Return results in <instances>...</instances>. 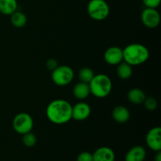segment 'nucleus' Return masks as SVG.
<instances>
[{"label": "nucleus", "instance_id": "obj_13", "mask_svg": "<svg viewBox=\"0 0 161 161\" xmlns=\"http://www.w3.org/2000/svg\"><path fill=\"white\" fill-rule=\"evenodd\" d=\"M113 119L119 124H124L130 119V114L128 108L123 105H117L115 107L112 113Z\"/></svg>", "mask_w": 161, "mask_h": 161}, {"label": "nucleus", "instance_id": "obj_14", "mask_svg": "<svg viewBox=\"0 0 161 161\" xmlns=\"http://www.w3.org/2000/svg\"><path fill=\"white\" fill-rule=\"evenodd\" d=\"M72 94L74 97L78 100L83 101L86 99L91 94L89 83H83V82L76 83L72 90Z\"/></svg>", "mask_w": 161, "mask_h": 161}, {"label": "nucleus", "instance_id": "obj_24", "mask_svg": "<svg viewBox=\"0 0 161 161\" xmlns=\"http://www.w3.org/2000/svg\"><path fill=\"white\" fill-rule=\"evenodd\" d=\"M46 65H47V69H50V70H51V71H53V69H55L57 67H58V62H57L56 60L49 59L48 61H47V63H46Z\"/></svg>", "mask_w": 161, "mask_h": 161}, {"label": "nucleus", "instance_id": "obj_18", "mask_svg": "<svg viewBox=\"0 0 161 161\" xmlns=\"http://www.w3.org/2000/svg\"><path fill=\"white\" fill-rule=\"evenodd\" d=\"M27 17L23 12L15 11L10 15V22L15 28H22L27 24Z\"/></svg>", "mask_w": 161, "mask_h": 161}, {"label": "nucleus", "instance_id": "obj_5", "mask_svg": "<svg viewBox=\"0 0 161 161\" xmlns=\"http://www.w3.org/2000/svg\"><path fill=\"white\" fill-rule=\"evenodd\" d=\"M74 71L68 65H58L52 71V81L59 86L69 85L73 80Z\"/></svg>", "mask_w": 161, "mask_h": 161}, {"label": "nucleus", "instance_id": "obj_10", "mask_svg": "<svg viewBox=\"0 0 161 161\" xmlns=\"http://www.w3.org/2000/svg\"><path fill=\"white\" fill-rule=\"evenodd\" d=\"M91 113V108L87 103L80 102L72 106V119L76 121L86 120Z\"/></svg>", "mask_w": 161, "mask_h": 161}, {"label": "nucleus", "instance_id": "obj_20", "mask_svg": "<svg viewBox=\"0 0 161 161\" xmlns=\"http://www.w3.org/2000/svg\"><path fill=\"white\" fill-rule=\"evenodd\" d=\"M22 142H23V144L26 147H33L34 146H36V142H37V138H36V135L33 134L31 131L28 132V133L23 135V137H22Z\"/></svg>", "mask_w": 161, "mask_h": 161}, {"label": "nucleus", "instance_id": "obj_4", "mask_svg": "<svg viewBox=\"0 0 161 161\" xmlns=\"http://www.w3.org/2000/svg\"><path fill=\"white\" fill-rule=\"evenodd\" d=\"M87 13L94 20H103L108 17L109 6L105 0H91L87 5Z\"/></svg>", "mask_w": 161, "mask_h": 161}, {"label": "nucleus", "instance_id": "obj_8", "mask_svg": "<svg viewBox=\"0 0 161 161\" xmlns=\"http://www.w3.org/2000/svg\"><path fill=\"white\" fill-rule=\"evenodd\" d=\"M146 142L148 147L153 152L161 151V128L160 127H153L148 131Z\"/></svg>", "mask_w": 161, "mask_h": 161}, {"label": "nucleus", "instance_id": "obj_1", "mask_svg": "<svg viewBox=\"0 0 161 161\" xmlns=\"http://www.w3.org/2000/svg\"><path fill=\"white\" fill-rule=\"evenodd\" d=\"M72 105L64 99H55L47 107L46 114L49 120L54 124L61 125L72 119Z\"/></svg>", "mask_w": 161, "mask_h": 161}, {"label": "nucleus", "instance_id": "obj_23", "mask_svg": "<svg viewBox=\"0 0 161 161\" xmlns=\"http://www.w3.org/2000/svg\"><path fill=\"white\" fill-rule=\"evenodd\" d=\"M142 3L146 6V8L157 9L160 5L161 0H142Z\"/></svg>", "mask_w": 161, "mask_h": 161}, {"label": "nucleus", "instance_id": "obj_11", "mask_svg": "<svg viewBox=\"0 0 161 161\" xmlns=\"http://www.w3.org/2000/svg\"><path fill=\"white\" fill-rule=\"evenodd\" d=\"M93 161H115L116 155L111 148L102 146L92 153Z\"/></svg>", "mask_w": 161, "mask_h": 161}, {"label": "nucleus", "instance_id": "obj_12", "mask_svg": "<svg viewBox=\"0 0 161 161\" xmlns=\"http://www.w3.org/2000/svg\"><path fill=\"white\" fill-rule=\"evenodd\" d=\"M146 151L142 146H135L130 148L125 156V161H145Z\"/></svg>", "mask_w": 161, "mask_h": 161}, {"label": "nucleus", "instance_id": "obj_21", "mask_svg": "<svg viewBox=\"0 0 161 161\" xmlns=\"http://www.w3.org/2000/svg\"><path fill=\"white\" fill-rule=\"evenodd\" d=\"M143 103L146 109L149 111H154L157 108V100L153 97H146Z\"/></svg>", "mask_w": 161, "mask_h": 161}, {"label": "nucleus", "instance_id": "obj_3", "mask_svg": "<svg viewBox=\"0 0 161 161\" xmlns=\"http://www.w3.org/2000/svg\"><path fill=\"white\" fill-rule=\"evenodd\" d=\"M90 91L94 97L104 98L108 96L113 89V83L109 77L105 74L94 75L89 83Z\"/></svg>", "mask_w": 161, "mask_h": 161}, {"label": "nucleus", "instance_id": "obj_7", "mask_svg": "<svg viewBox=\"0 0 161 161\" xmlns=\"http://www.w3.org/2000/svg\"><path fill=\"white\" fill-rule=\"evenodd\" d=\"M141 20L146 27L149 28H155L160 25V15L157 9L146 8L141 14Z\"/></svg>", "mask_w": 161, "mask_h": 161}, {"label": "nucleus", "instance_id": "obj_9", "mask_svg": "<svg viewBox=\"0 0 161 161\" xmlns=\"http://www.w3.org/2000/svg\"><path fill=\"white\" fill-rule=\"evenodd\" d=\"M104 59L110 65H117L124 61L123 49L119 47H108L104 53Z\"/></svg>", "mask_w": 161, "mask_h": 161}, {"label": "nucleus", "instance_id": "obj_22", "mask_svg": "<svg viewBox=\"0 0 161 161\" xmlns=\"http://www.w3.org/2000/svg\"><path fill=\"white\" fill-rule=\"evenodd\" d=\"M76 161H93V155L90 152H82L77 156Z\"/></svg>", "mask_w": 161, "mask_h": 161}, {"label": "nucleus", "instance_id": "obj_19", "mask_svg": "<svg viewBox=\"0 0 161 161\" xmlns=\"http://www.w3.org/2000/svg\"><path fill=\"white\" fill-rule=\"evenodd\" d=\"M94 76V71L88 67H84L80 70L78 73V77L80 82L89 83Z\"/></svg>", "mask_w": 161, "mask_h": 161}, {"label": "nucleus", "instance_id": "obj_2", "mask_svg": "<svg viewBox=\"0 0 161 161\" xmlns=\"http://www.w3.org/2000/svg\"><path fill=\"white\" fill-rule=\"evenodd\" d=\"M124 61L131 66L144 64L149 58V49L140 43H131L123 50Z\"/></svg>", "mask_w": 161, "mask_h": 161}, {"label": "nucleus", "instance_id": "obj_16", "mask_svg": "<svg viewBox=\"0 0 161 161\" xmlns=\"http://www.w3.org/2000/svg\"><path fill=\"white\" fill-rule=\"evenodd\" d=\"M17 0H0V13L4 15L10 16L17 10Z\"/></svg>", "mask_w": 161, "mask_h": 161}, {"label": "nucleus", "instance_id": "obj_15", "mask_svg": "<svg viewBox=\"0 0 161 161\" xmlns=\"http://www.w3.org/2000/svg\"><path fill=\"white\" fill-rule=\"evenodd\" d=\"M146 95L142 90L139 88H132L127 93V98L135 105H140L144 102Z\"/></svg>", "mask_w": 161, "mask_h": 161}, {"label": "nucleus", "instance_id": "obj_25", "mask_svg": "<svg viewBox=\"0 0 161 161\" xmlns=\"http://www.w3.org/2000/svg\"><path fill=\"white\" fill-rule=\"evenodd\" d=\"M154 161H161V151L156 153V156L154 157Z\"/></svg>", "mask_w": 161, "mask_h": 161}, {"label": "nucleus", "instance_id": "obj_6", "mask_svg": "<svg viewBox=\"0 0 161 161\" xmlns=\"http://www.w3.org/2000/svg\"><path fill=\"white\" fill-rule=\"evenodd\" d=\"M34 125L33 119L28 113H20L13 119V128L19 135H25L31 131Z\"/></svg>", "mask_w": 161, "mask_h": 161}, {"label": "nucleus", "instance_id": "obj_17", "mask_svg": "<svg viewBox=\"0 0 161 161\" xmlns=\"http://www.w3.org/2000/svg\"><path fill=\"white\" fill-rule=\"evenodd\" d=\"M117 69H116V74H117L118 77L123 80H128L130 78L133 73V69H132V66L129 64L128 63L125 62L123 61L122 62L117 64Z\"/></svg>", "mask_w": 161, "mask_h": 161}]
</instances>
